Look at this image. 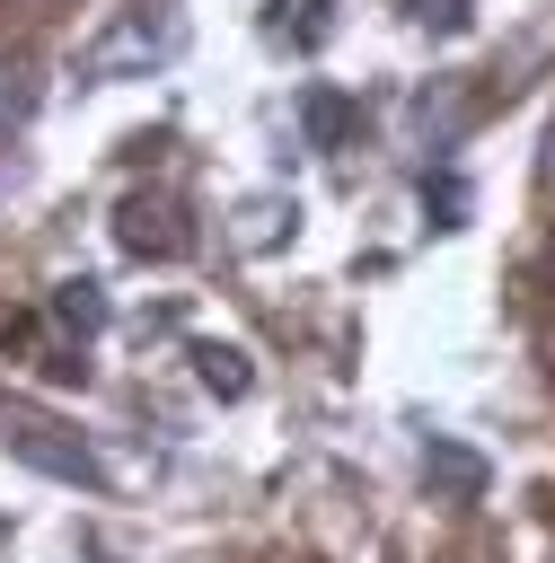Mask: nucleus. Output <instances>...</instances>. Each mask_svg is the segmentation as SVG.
I'll return each mask as SVG.
<instances>
[{
    "mask_svg": "<svg viewBox=\"0 0 555 563\" xmlns=\"http://www.w3.org/2000/svg\"><path fill=\"white\" fill-rule=\"evenodd\" d=\"M185 44V18H176V0H132L88 53H79V70L88 79H132V70H150V62H167Z\"/></svg>",
    "mask_w": 555,
    "mask_h": 563,
    "instance_id": "f257e3e1",
    "label": "nucleus"
},
{
    "mask_svg": "<svg viewBox=\"0 0 555 563\" xmlns=\"http://www.w3.org/2000/svg\"><path fill=\"white\" fill-rule=\"evenodd\" d=\"M467 9H476V0H405V18H414V26H440V35L467 26Z\"/></svg>",
    "mask_w": 555,
    "mask_h": 563,
    "instance_id": "6e6552de",
    "label": "nucleus"
},
{
    "mask_svg": "<svg viewBox=\"0 0 555 563\" xmlns=\"http://www.w3.org/2000/svg\"><path fill=\"white\" fill-rule=\"evenodd\" d=\"M300 132H308V150H344V141L361 132V106H352L344 88H308V97H300Z\"/></svg>",
    "mask_w": 555,
    "mask_h": 563,
    "instance_id": "20e7f679",
    "label": "nucleus"
},
{
    "mask_svg": "<svg viewBox=\"0 0 555 563\" xmlns=\"http://www.w3.org/2000/svg\"><path fill=\"white\" fill-rule=\"evenodd\" d=\"M26 106H35V88H26V70H18V62H0V132H9V123H18Z\"/></svg>",
    "mask_w": 555,
    "mask_h": 563,
    "instance_id": "1a4fd4ad",
    "label": "nucleus"
},
{
    "mask_svg": "<svg viewBox=\"0 0 555 563\" xmlns=\"http://www.w3.org/2000/svg\"><path fill=\"white\" fill-rule=\"evenodd\" d=\"M53 317L88 343L97 325H106V282H88V273H70V282H53Z\"/></svg>",
    "mask_w": 555,
    "mask_h": 563,
    "instance_id": "39448f33",
    "label": "nucleus"
},
{
    "mask_svg": "<svg viewBox=\"0 0 555 563\" xmlns=\"http://www.w3.org/2000/svg\"><path fill=\"white\" fill-rule=\"evenodd\" d=\"M0 449H9L18 466L53 475V484H97V457H88V440H79V431H62L53 413H26V405H9V413H0Z\"/></svg>",
    "mask_w": 555,
    "mask_h": 563,
    "instance_id": "f03ea898",
    "label": "nucleus"
},
{
    "mask_svg": "<svg viewBox=\"0 0 555 563\" xmlns=\"http://www.w3.org/2000/svg\"><path fill=\"white\" fill-rule=\"evenodd\" d=\"M423 475L449 484V493H485V457L458 449V440H432V449H423Z\"/></svg>",
    "mask_w": 555,
    "mask_h": 563,
    "instance_id": "0eeeda50",
    "label": "nucleus"
},
{
    "mask_svg": "<svg viewBox=\"0 0 555 563\" xmlns=\"http://www.w3.org/2000/svg\"><path fill=\"white\" fill-rule=\"evenodd\" d=\"M194 378H203L211 396H229V405L255 387V369H247V352H238V343H194Z\"/></svg>",
    "mask_w": 555,
    "mask_h": 563,
    "instance_id": "423d86ee",
    "label": "nucleus"
},
{
    "mask_svg": "<svg viewBox=\"0 0 555 563\" xmlns=\"http://www.w3.org/2000/svg\"><path fill=\"white\" fill-rule=\"evenodd\" d=\"M115 238H123L132 255H159V264L185 255V229H176V202H167V194H132V202L115 211Z\"/></svg>",
    "mask_w": 555,
    "mask_h": 563,
    "instance_id": "7ed1b4c3",
    "label": "nucleus"
}]
</instances>
